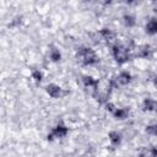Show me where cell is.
<instances>
[{"instance_id": "10", "label": "cell", "mask_w": 157, "mask_h": 157, "mask_svg": "<svg viewBox=\"0 0 157 157\" xmlns=\"http://www.w3.org/2000/svg\"><path fill=\"white\" fill-rule=\"evenodd\" d=\"M144 112H157V101L153 98H145L142 101Z\"/></svg>"}, {"instance_id": "17", "label": "cell", "mask_w": 157, "mask_h": 157, "mask_svg": "<svg viewBox=\"0 0 157 157\" xmlns=\"http://www.w3.org/2000/svg\"><path fill=\"white\" fill-rule=\"evenodd\" d=\"M21 22H22V17H21V16H16V17L11 21V23H9V26H11V27H17V26L21 25Z\"/></svg>"}, {"instance_id": "16", "label": "cell", "mask_w": 157, "mask_h": 157, "mask_svg": "<svg viewBox=\"0 0 157 157\" xmlns=\"http://www.w3.org/2000/svg\"><path fill=\"white\" fill-rule=\"evenodd\" d=\"M137 157H152V156H151V152H150V148H148V147L142 148V150L139 152Z\"/></svg>"}, {"instance_id": "14", "label": "cell", "mask_w": 157, "mask_h": 157, "mask_svg": "<svg viewBox=\"0 0 157 157\" xmlns=\"http://www.w3.org/2000/svg\"><path fill=\"white\" fill-rule=\"evenodd\" d=\"M31 77L33 78V81H34L36 83H40L42 80H43V72H42L40 70H38V69H34V70H32Z\"/></svg>"}, {"instance_id": "4", "label": "cell", "mask_w": 157, "mask_h": 157, "mask_svg": "<svg viewBox=\"0 0 157 157\" xmlns=\"http://www.w3.org/2000/svg\"><path fill=\"white\" fill-rule=\"evenodd\" d=\"M45 92L52 98H63L64 96L67 94V91H65L63 87H60L56 83H49V85H47L45 86Z\"/></svg>"}, {"instance_id": "6", "label": "cell", "mask_w": 157, "mask_h": 157, "mask_svg": "<svg viewBox=\"0 0 157 157\" xmlns=\"http://www.w3.org/2000/svg\"><path fill=\"white\" fill-rule=\"evenodd\" d=\"M82 83L85 86V88H87L92 94L97 93L98 92V86H99V82L97 78L90 76V75H83L82 76Z\"/></svg>"}, {"instance_id": "5", "label": "cell", "mask_w": 157, "mask_h": 157, "mask_svg": "<svg viewBox=\"0 0 157 157\" xmlns=\"http://www.w3.org/2000/svg\"><path fill=\"white\" fill-rule=\"evenodd\" d=\"M114 37H115V33H114L110 28L104 27V28H101V29L96 33L94 39H97V42H105V43H109V42H112V40L114 39Z\"/></svg>"}, {"instance_id": "15", "label": "cell", "mask_w": 157, "mask_h": 157, "mask_svg": "<svg viewBox=\"0 0 157 157\" xmlns=\"http://www.w3.org/2000/svg\"><path fill=\"white\" fill-rule=\"evenodd\" d=\"M145 131L148 134V135H152V136H157V123H153V124H148L145 129Z\"/></svg>"}, {"instance_id": "2", "label": "cell", "mask_w": 157, "mask_h": 157, "mask_svg": "<svg viewBox=\"0 0 157 157\" xmlns=\"http://www.w3.org/2000/svg\"><path fill=\"white\" fill-rule=\"evenodd\" d=\"M112 56L119 65H123L131 60V52L125 44L115 43L112 45Z\"/></svg>"}, {"instance_id": "11", "label": "cell", "mask_w": 157, "mask_h": 157, "mask_svg": "<svg viewBox=\"0 0 157 157\" xmlns=\"http://www.w3.org/2000/svg\"><path fill=\"white\" fill-rule=\"evenodd\" d=\"M145 32L148 34V36H155L157 34V18L152 17L150 18L146 25H145Z\"/></svg>"}, {"instance_id": "1", "label": "cell", "mask_w": 157, "mask_h": 157, "mask_svg": "<svg viewBox=\"0 0 157 157\" xmlns=\"http://www.w3.org/2000/svg\"><path fill=\"white\" fill-rule=\"evenodd\" d=\"M76 59L83 65V66H93L99 61L98 55L96 52L87 47V45H81L76 50Z\"/></svg>"}, {"instance_id": "7", "label": "cell", "mask_w": 157, "mask_h": 157, "mask_svg": "<svg viewBox=\"0 0 157 157\" xmlns=\"http://www.w3.org/2000/svg\"><path fill=\"white\" fill-rule=\"evenodd\" d=\"M137 56L141 59H151L153 56V48L150 44H144L137 50Z\"/></svg>"}, {"instance_id": "12", "label": "cell", "mask_w": 157, "mask_h": 157, "mask_svg": "<svg viewBox=\"0 0 157 157\" xmlns=\"http://www.w3.org/2000/svg\"><path fill=\"white\" fill-rule=\"evenodd\" d=\"M123 23H124V26L128 27V28L135 27V26H136V17H135L132 13L126 12V13H124V16H123Z\"/></svg>"}, {"instance_id": "9", "label": "cell", "mask_w": 157, "mask_h": 157, "mask_svg": "<svg viewBox=\"0 0 157 157\" xmlns=\"http://www.w3.org/2000/svg\"><path fill=\"white\" fill-rule=\"evenodd\" d=\"M112 114H113L114 119H117V120H124V119H126L129 117L130 109H129V107H120V108L117 107L115 110Z\"/></svg>"}, {"instance_id": "3", "label": "cell", "mask_w": 157, "mask_h": 157, "mask_svg": "<svg viewBox=\"0 0 157 157\" xmlns=\"http://www.w3.org/2000/svg\"><path fill=\"white\" fill-rule=\"evenodd\" d=\"M67 134H69V128L63 121H59L50 130V132L47 135V140L48 141H54V140H58V139H64V137L67 136Z\"/></svg>"}, {"instance_id": "8", "label": "cell", "mask_w": 157, "mask_h": 157, "mask_svg": "<svg viewBox=\"0 0 157 157\" xmlns=\"http://www.w3.org/2000/svg\"><path fill=\"white\" fill-rule=\"evenodd\" d=\"M108 139H109V142H110V146L112 147H118L120 146L121 144V134L118 131V130H112L108 132Z\"/></svg>"}, {"instance_id": "18", "label": "cell", "mask_w": 157, "mask_h": 157, "mask_svg": "<svg viewBox=\"0 0 157 157\" xmlns=\"http://www.w3.org/2000/svg\"><path fill=\"white\" fill-rule=\"evenodd\" d=\"M152 83H153L155 87H157V74L153 76V78H152Z\"/></svg>"}, {"instance_id": "13", "label": "cell", "mask_w": 157, "mask_h": 157, "mask_svg": "<svg viewBox=\"0 0 157 157\" xmlns=\"http://www.w3.org/2000/svg\"><path fill=\"white\" fill-rule=\"evenodd\" d=\"M49 59H50L53 63H59V61L61 60V53H60V50H59L56 47H54V45H52L50 49H49Z\"/></svg>"}]
</instances>
